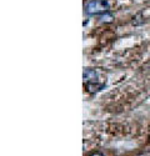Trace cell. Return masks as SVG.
Here are the masks:
<instances>
[{"mask_svg": "<svg viewBox=\"0 0 150 156\" xmlns=\"http://www.w3.org/2000/svg\"><path fill=\"white\" fill-rule=\"evenodd\" d=\"M83 77H84V84H85L86 90L91 94L99 91V90H102L105 86L106 80L102 76L100 71H98L96 69H85Z\"/></svg>", "mask_w": 150, "mask_h": 156, "instance_id": "6da1fadb", "label": "cell"}, {"mask_svg": "<svg viewBox=\"0 0 150 156\" xmlns=\"http://www.w3.org/2000/svg\"><path fill=\"white\" fill-rule=\"evenodd\" d=\"M90 156H104V154H103V152H100V151H96V152L91 154Z\"/></svg>", "mask_w": 150, "mask_h": 156, "instance_id": "3957f363", "label": "cell"}, {"mask_svg": "<svg viewBox=\"0 0 150 156\" xmlns=\"http://www.w3.org/2000/svg\"><path fill=\"white\" fill-rule=\"evenodd\" d=\"M109 10L108 0H91L88 3L85 8V12L88 15H102Z\"/></svg>", "mask_w": 150, "mask_h": 156, "instance_id": "7a4b0ae2", "label": "cell"}]
</instances>
